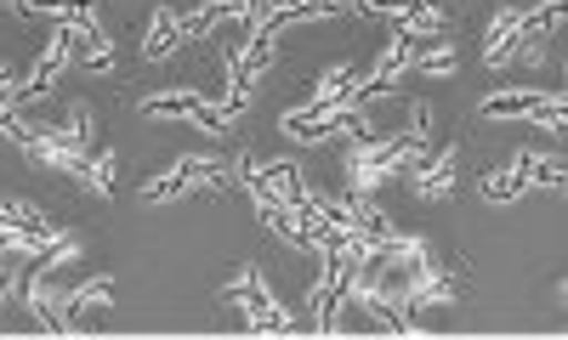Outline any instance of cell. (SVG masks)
I'll use <instances>...</instances> for the list:
<instances>
[{"label":"cell","instance_id":"cell-25","mask_svg":"<svg viewBox=\"0 0 568 340\" xmlns=\"http://www.w3.org/2000/svg\"><path fill=\"white\" fill-rule=\"evenodd\" d=\"M562 296H568V278H562Z\"/></svg>","mask_w":568,"mask_h":340},{"label":"cell","instance_id":"cell-3","mask_svg":"<svg viewBox=\"0 0 568 340\" xmlns=\"http://www.w3.org/2000/svg\"><path fill=\"white\" fill-rule=\"evenodd\" d=\"M142 114L149 120H187V125H200L211 136H227V114L216 103H205L200 91H154V96H142Z\"/></svg>","mask_w":568,"mask_h":340},{"label":"cell","instance_id":"cell-23","mask_svg":"<svg viewBox=\"0 0 568 340\" xmlns=\"http://www.w3.org/2000/svg\"><path fill=\"white\" fill-rule=\"evenodd\" d=\"M0 301H12V250H0Z\"/></svg>","mask_w":568,"mask_h":340},{"label":"cell","instance_id":"cell-18","mask_svg":"<svg viewBox=\"0 0 568 340\" xmlns=\"http://www.w3.org/2000/svg\"><path fill=\"white\" fill-rule=\"evenodd\" d=\"M524 193H529V176L517 171V165H506V171H489V176H484V199H489V205L524 199Z\"/></svg>","mask_w":568,"mask_h":340},{"label":"cell","instance_id":"cell-10","mask_svg":"<svg viewBox=\"0 0 568 340\" xmlns=\"http://www.w3.org/2000/svg\"><path fill=\"white\" fill-rule=\"evenodd\" d=\"M529 0H511L506 12H495V23H489V34H484V63L489 69H500L511 52H517V40H524V23H529Z\"/></svg>","mask_w":568,"mask_h":340},{"label":"cell","instance_id":"cell-22","mask_svg":"<svg viewBox=\"0 0 568 340\" xmlns=\"http://www.w3.org/2000/svg\"><path fill=\"white\" fill-rule=\"evenodd\" d=\"M69 131L85 142V148H98V114H91L85 103H74V109H69Z\"/></svg>","mask_w":568,"mask_h":340},{"label":"cell","instance_id":"cell-21","mask_svg":"<svg viewBox=\"0 0 568 340\" xmlns=\"http://www.w3.org/2000/svg\"><path fill=\"white\" fill-rule=\"evenodd\" d=\"M529 120H535L540 131H562V125H568V85H562V91H551V96H546V103H540Z\"/></svg>","mask_w":568,"mask_h":340},{"label":"cell","instance_id":"cell-4","mask_svg":"<svg viewBox=\"0 0 568 340\" xmlns=\"http://www.w3.org/2000/svg\"><path fill=\"white\" fill-rule=\"evenodd\" d=\"M466 289V267H404V307H449Z\"/></svg>","mask_w":568,"mask_h":340},{"label":"cell","instance_id":"cell-7","mask_svg":"<svg viewBox=\"0 0 568 340\" xmlns=\"http://www.w3.org/2000/svg\"><path fill=\"white\" fill-rule=\"evenodd\" d=\"M404 176H409V187L420 193V199H449L455 193V148L444 142L438 154H409Z\"/></svg>","mask_w":568,"mask_h":340},{"label":"cell","instance_id":"cell-20","mask_svg":"<svg viewBox=\"0 0 568 340\" xmlns=\"http://www.w3.org/2000/svg\"><path fill=\"white\" fill-rule=\"evenodd\" d=\"M415 69H420V74H455V45L433 34V40L415 52Z\"/></svg>","mask_w":568,"mask_h":340},{"label":"cell","instance_id":"cell-17","mask_svg":"<svg viewBox=\"0 0 568 340\" xmlns=\"http://www.w3.org/2000/svg\"><path fill=\"white\" fill-rule=\"evenodd\" d=\"M182 193H194V176H187L182 165H171L165 176L142 182V205H171V199H182Z\"/></svg>","mask_w":568,"mask_h":340},{"label":"cell","instance_id":"cell-14","mask_svg":"<svg viewBox=\"0 0 568 340\" xmlns=\"http://www.w3.org/2000/svg\"><path fill=\"white\" fill-rule=\"evenodd\" d=\"M511 165L529 176V187H568V165H562L557 154H535V148H524Z\"/></svg>","mask_w":568,"mask_h":340},{"label":"cell","instance_id":"cell-13","mask_svg":"<svg viewBox=\"0 0 568 340\" xmlns=\"http://www.w3.org/2000/svg\"><path fill=\"white\" fill-rule=\"evenodd\" d=\"M546 96H551V91H535V85H517V91H489L478 114H484V120H529V114L546 103Z\"/></svg>","mask_w":568,"mask_h":340},{"label":"cell","instance_id":"cell-1","mask_svg":"<svg viewBox=\"0 0 568 340\" xmlns=\"http://www.w3.org/2000/svg\"><path fill=\"white\" fill-rule=\"evenodd\" d=\"M415 131H393V136H375V142H358L353 148V193H369V187H382L393 176H404V159L415 154Z\"/></svg>","mask_w":568,"mask_h":340},{"label":"cell","instance_id":"cell-5","mask_svg":"<svg viewBox=\"0 0 568 340\" xmlns=\"http://www.w3.org/2000/svg\"><path fill=\"white\" fill-rule=\"evenodd\" d=\"M347 296H353V261H347L342 250H329V256H324V278L313 284V296H307V318H313L318 329H329Z\"/></svg>","mask_w":568,"mask_h":340},{"label":"cell","instance_id":"cell-9","mask_svg":"<svg viewBox=\"0 0 568 340\" xmlns=\"http://www.w3.org/2000/svg\"><path fill=\"white\" fill-rule=\"evenodd\" d=\"M409 69H415V45H409V34H393L382 45V58H375V69L364 74V103H369V96H387Z\"/></svg>","mask_w":568,"mask_h":340},{"label":"cell","instance_id":"cell-12","mask_svg":"<svg viewBox=\"0 0 568 340\" xmlns=\"http://www.w3.org/2000/svg\"><path fill=\"white\" fill-rule=\"evenodd\" d=\"M176 45H182V12H176V7H160V12L149 18V29H142V58L165 63Z\"/></svg>","mask_w":568,"mask_h":340},{"label":"cell","instance_id":"cell-8","mask_svg":"<svg viewBox=\"0 0 568 340\" xmlns=\"http://www.w3.org/2000/svg\"><path fill=\"white\" fill-rule=\"evenodd\" d=\"M69 63H74V34L58 23V34L45 40L40 63H34V69H29V80H23V103H34V96H52V85L69 74Z\"/></svg>","mask_w":568,"mask_h":340},{"label":"cell","instance_id":"cell-24","mask_svg":"<svg viewBox=\"0 0 568 340\" xmlns=\"http://www.w3.org/2000/svg\"><path fill=\"white\" fill-rule=\"evenodd\" d=\"M7 85H18V80H12V69H0V91H7Z\"/></svg>","mask_w":568,"mask_h":340},{"label":"cell","instance_id":"cell-11","mask_svg":"<svg viewBox=\"0 0 568 340\" xmlns=\"http://www.w3.org/2000/svg\"><path fill=\"white\" fill-rule=\"evenodd\" d=\"M29 312L40 318V329H74L69 301L58 296V272L52 267H34L29 272Z\"/></svg>","mask_w":568,"mask_h":340},{"label":"cell","instance_id":"cell-19","mask_svg":"<svg viewBox=\"0 0 568 340\" xmlns=\"http://www.w3.org/2000/svg\"><path fill=\"white\" fill-rule=\"evenodd\" d=\"M398 34H444V7H433V0H415V7L398 18Z\"/></svg>","mask_w":568,"mask_h":340},{"label":"cell","instance_id":"cell-15","mask_svg":"<svg viewBox=\"0 0 568 340\" xmlns=\"http://www.w3.org/2000/svg\"><path fill=\"white\" fill-rule=\"evenodd\" d=\"M74 182L91 193V199H109V187H114V154H109V148H103V154L91 148V154L74 165Z\"/></svg>","mask_w":568,"mask_h":340},{"label":"cell","instance_id":"cell-2","mask_svg":"<svg viewBox=\"0 0 568 340\" xmlns=\"http://www.w3.org/2000/svg\"><path fill=\"white\" fill-rule=\"evenodd\" d=\"M227 296L240 301V318H245L251 334H284V329H291V318H284V307H278V296H273V284H267V272H262L256 261H245L240 272H233V289H227Z\"/></svg>","mask_w":568,"mask_h":340},{"label":"cell","instance_id":"cell-6","mask_svg":"<svg viewBox=\"0 0 568 340\" xmlns=\"http://www.w3.org/2000/svg\"><path fill=\"white\" fill-rule=\"evenodd\" d=\"M284 125V136H296V142H329V136H342V131H353V136H364V120H358V109H296V114H284L278 120Z\"/></svg>","mask_w":568,"mask_h":340},{"label":"cell","instance_id":"cell-16","mask_svg":"<svg viewBox=\"0 0 568 340\" xmlns=\"http://www.w3.org/2000/svg\"><path fill=\"white\" fill-rule=\"evenodd\" d=\"M63 301H69V318H80V312H91V307H109V301H114V278H109V272H91L80 289H69Z\"/></svg>","mask_w":568,"mask_h":340}]
</instances>
